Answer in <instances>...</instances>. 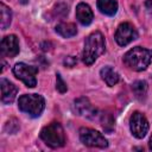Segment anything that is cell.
I'll return each instance as SVG.
<instances>
[{
  "instance_id": "obj_1",
  "label": "cell",
  "mask_w": 152,
  "mask_h": 152,
  "mask_svg": "<svg viewBox=\"0 0 152 152\" xmlns=\"http://www.w3.org/2000/svg\"><path fill=\"white\" fill-rule=\"evenodd\" d=\"M104 38L100 31L90 33L84 40V49L82 53V59L86 65H91L97 57L104 52Z\"/></svg>"
},
{
  "instance_id": "obj_2",
  "label": "cell",
  "mask_w": 152,
  "mask_h": 152,
  "mask_svg": "<svg viewBox=\"0 0 152 152\" xmlns=\"http://www.w3.org/2000/svg\"><path fill=\"white\" fill-rule=\"evenodd\" d=\"M152 59V50L135 46L127 51L124 56V63L132 70L142 71L145 70Z\"/></svg>"
},
{
  "instance_id": "obj_3",
  "label": "cell",
  "mask_w": 152,
  "mask_h": 152,
  "mask_svg": "<svg viewBox=\"0 0 152 152\" xmlns=\"http://www.w3.org/2000/svg\"><path fill=\"white\" fill-rule=\"evenodd\" d=\"M18 107L23 113L32 118H38L45 108V100L38 94H25L19 97Z\"/></svg>"
},
{
  "instance_id": "obj_4",
  "label": "cell",
  "mask_w": 152,
  "mask_h": 152,
  "mask_svg": "<svg viewBox=\"0 0 152 152\" xmlns=\"http://www.w3.org/2000/svg\"><path fill=\"white\" fill-rule=\"evenodd\" d=\"M42 140L52 148L62 147L65 144V134L59 122H51L40 131Z\"/></svg>"
},
{
  "instance_id": "obj_5",
  "label": "cell",
  "mask_w": 152,
  "mask_h": 152,
  "mask_svg": "<svg viewBox=\"0 0 152 152\" xmlns=\"http://www.w3.org/2000/svg\"><path fill=\"white\" fill-rule=\"evenodd\" d=\"M37 72H38V69L36 66L27 65L25 63H17L13 66L14 76L21 80L26 84V87H30V88H33L37 84V78H36Z\"/></svg>"
},
{
  "instance_id": "obj_6",
  "label": "cell",
  "mask_w": 152,
  "mask_h": 152,
  "mask_svg": "<svg viewBox=\"0 0 152 152\" xmlns=\"http://www.w3.org/2000/svg\"><path fill=\"white\" fill-rule=\"evenodd\" d=\"M80 139L81 141L89 147H100L104 148L108 146L107 139L97 131L88 127H82L80 129Z\"/></svg>"
},
{
  "instance_id": "obj_7",
  "label": "cell",
  "mask_w": 152,
  "mask_h": 152,
  "mask_svg": "<svg viewBox=\"0 0 152 152\" xmlns=\"http://www.w3.org/2000/svg\"><path fill=\"white\" fill-rule=\"evenodd\" d=\"M137 38H138V32L132 24L122 23L118 26L115 32V40L120 46H126Z\"/></svg>"
},
{
  "instance_id": "obj_8",
  "label": "cell",
  "mask_w": 152,
  "mask_h": 152,
  "mask_svg": "<svg viewBox=\"0 0 152 152\" xmlns=\"http://www.w3.org/2000/svg\"><path fill=\"white\" fill-rule=\"evenodd\" d=\"M129 128L135 138L141 139L148 131V121L144 114H141L140 112H134L129 119Z\"/></svg>"
},
{
  "instance_id": "obj_9",
  "label": "cell",
  "mask_w": 152,
  "mask_h": 152,
  "mask_svg": "<svg viewBox=\"0 0 152 152\" xmlns=\"http://www.w3.org/2000/svg\"><path fill=\"white\" fill-rule=\"evenodd\" d=\"M75 110L78 115L84 116L87 119L94 120L97 116V109L93 107V104L87 97H78L77 100H75Z\"/></svg>"
},
{
  "instance_id": "obj_10",
  "label": "cell",
  "mask_w": 152,
  "mask_h": 152,
  "mask_svg": "<svg viewBox=\"0 0 152 152\" xmlns=\"http://www.w3.org/2000/svg\"><path fill=\"white\" fill-rule=\"evenodd\" d=\"M1 55L7 57H14L19 53V40L15 34H10L1 40Z\"/></svg>"
},
{
  "instance_id": "obj_11",
  "label": "cell",
  "mask_w": 152,
  "mask_h": 152,
  "mask_svg": "<svg viewBox=\"0 0 152 152\" xmlns=\"http://www.w3.org/2000/svg\"><path fill=\"white\" fill-rule=\"evenodd\" d=\"M0 87H1V101H2V103H5V104L12 103L14 101L17 91H18L17 87L6 78H1Z\"/></svg>"
},
{
  "instance_id": "obj_12",
  "label": "cell",
  "mask_w": 152,
  "mask_h": 152,
  "mask_svg": "<svg viewBox=\"0 0 152 152\" xmlns=\"http://www.w3.org/2000/svg\"><path fill=\"white\" fill-rule=\"evenodd\" d=\"M76 18L82 25H84V26L89 25L94 19V14H93V11L89 7V5H87L84 2H80L76 7Z\"/></svg>"
},
{
  "instance_id": "obj_13",
  "label": "cell",
  "mask_w": 152,
  "mask_h": 152,
  "mask_svg": "<svg viewBox=\"0 0 152 152\" xmlns=\"http://www.w3.org/2000/svg\"><path fill=\"white\" fill-rule=\"evenodd\" d=\"M97 8L101 13L106 15H114L118 11V2L116 0H97L96 2Z\"/></svg>"
},
{
  "instance_id": "obj_14",
  "label": "cell",
  "mask_w": 152,
  "mask_h": 152,
  "mask_svg": "<svg viewBox=\"0 0 152 152\" xmlns=\"http://www.w3.org/2000/svg\"><path fill=\"white\" fill-rule=\"evenodd\" d=\"M102 80L107 83V86L113 87L119 82V74L116 71H114V69L112 66H103L100 71Z\"/></svg>"
},
{
  "instance_id": "obj_15",
  "label": "cell",
  "mask_w": 152,
  "mask_h": 152,
  "mask_svg": "<svg viewBox=\"0 0 152 152\" xmlns=\"http://www.w3.org/2000/svg\"><path fill=\"white\" fill-rule=\"evenodd\" d=\"M56 32L64 38H70L77 33V28L72 23H59L56 26Z\"/></svg>"
},
{
  "instance_id": "obj_16",
  "label": "cell",
  "mask_w": 152,
  "mask_h": 152,
  "mask_svg": "<svg viewBox=\"0 0 152 152\" xmlns=\"http://www.w3.org/2000/svg\"><path fill=\"white\" fill-rule=\"evenodd\" d=\"M147 83L146 81H135L133 84H132V90H133V94L135 95V97L138 100H144L146 97V94H147Z\"/></svg>"
},
{
  "instance_id": "obj_17",
  "label": "cell",
  "mask_w": 152,
  "mask_h": 152,
  "mask_svg": "<svg viewBox=\"0 0 152 152\" xmlns=\"http://www.w3.org/2000/svg\"><path fill=\"white\" fill-rule=\"evenodd\" d=\"M0 14H1V19H0V25L2 30H6L12 20V12L11 10L5 5V4H0Z\"/></svg>"
},
{
  "instance_id": "obj_18",
  "label": "cell",
  "mask_w": 152,
  "mask_h": 152,
  "mask_svg": "<svg viewBox=\"0 0 152 152\" xmlns=\"http://www.w3.org/2000/svg\"><path fill=\"white\" fill-rule=\"evenodd\" d=\"M101 125H102V128L104 129V132L107 133H112L115 128V125H114V118L110 113H102L101 114Z\"/></svg>"
},
{
  "instance_id": "obj_19",
  "label": "cell",
  "mask_w": 152,
  "mask_h": 152,
  "mask_svg": "<svg viewBox=\"0 0 152 152\" xmlns=\"http://www.w3.org/2000/svg\"><path fill=\"white\" fill-rule=\"evenodd\" d=\"M56 88H57V90H58L59 93H62V94L65 93L66 89H68L66 83L63 81V78H62V76H61L59 74L56 75Z\"/></svg>"
},
{
  "instance_id": "obj_20",
  "label": "cell",
  "mask_w": 152,
  "mask_h": 152,
  "mask_svg": "<svg viewBox=\"0 0 152 152\" xmlns=\"http://www.w3.org/2000/svg\"><path fill=\"white\" fill-rule=\"evenodd\" d=\"M63 63H64L65 66H68V68H72V66L76 65L77 59H76V57H74V56H68L66 58H64Z\"/></svg>"
},
{
  "instance_id": "obj_21",
  "label": "cell",
  "mask_w": 152,
  "mask_h": 152,
  "mask_svg": "<svg viewBox=\"0 0 152 152\" xmlns=\"http://www.w3.org/2000/svg\"><path fill=\"white\" fill-rule=\"evenodd\" d=\"M145 7H146L147 12H148L150 14H152V0H147V1L145 2Z\"/></svg>"
},
{
  "instance_id": "obj_22",
  "label": "cell",
  "mask_w": 152,
  "mask_h": 152,
  "mask_svg": "<svg viewBox=\"0 0 152 152\" xmlns=\"http://www.w3.org/2000/svg\"><path fill=\"white\" fill-rule=\"evenodd\" d=\"M148 147H150V150L152 151V135H151V138H150V142H148Z\"/></svg>"
},
{
  "instance_id": "obj_23",
  "label": "cell",
  "mask_w": 152,
  "mask_h": 152,
  "mask_svg": "<svg viewBox=\"0 0 152 152\" xmlns=\"http://www.w3.org/2000/svg\"><path fill=\"white\" fill-rule=\"evenodd\" d=\"M19 1H20L23 5H25V4H27V2H28V0H19Z\"/></svg>"
}]
</instances>
